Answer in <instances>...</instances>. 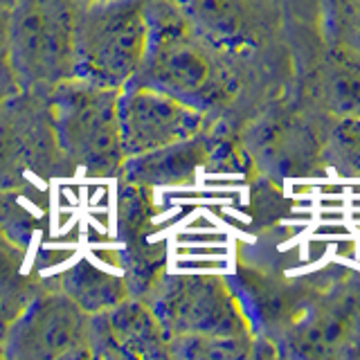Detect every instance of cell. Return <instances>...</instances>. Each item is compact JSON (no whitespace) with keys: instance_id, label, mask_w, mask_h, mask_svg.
Wrapping results in <instances>:
<instances>
[{"instance_id":"21","label":"cell","mask_w":360,"mask_h":360,"mask_svg":"<svg viewBox=\"0 0 360 360\" xmlns=\"http://www.w3.org/2000/svg\"><path fill=\"white\" fill-rule=\"evenodd\" d=\"M14 3H16V0H0V7H11Z\"/></svg>"},{"instance_id":"9","label":"cell","mask_w":360,"mask_h":360,"mask_svg":"<svg viewBox=\"0 0 360 360\" xmlns=\"http://www.w3.org/2000/svg\"><path fill=\"white\" fill-rule=\"evenodd\" d=\"M90 358L167 360V333L146 300L129 295L108 311L88 318Z\"/></svg>"},{"instance_id":"20","label":"cell","mask_w":360,"mask_h":360,"mask_svg":"<svg viewBox=\"0 0 360 360\" xmlns=\"http://www.w3.org/2000/svg\"><path fill=\"white\" fill-rule=\"evenodd\" d=\"M18 86L16 84H11V82H5V79H0V104L9 97V95H14V93H18Z\"/></svg>"},{"instance_id":"3","label":"cell","mask_w":360,"mask_h":360,"mask_svg":"<svg viewBox=\"0 0 360 360\" xmlns=\"http://www.w3.org/2000/svg\"><path fill=\"white\" fill-rule=\"evenodd\" d=\"M79 0H16L9 7L11 70L20 90H50L75 77Z\"/></svg>"},{"instance_id":"7","label":"cell","mask_w":360,"mask_h":360,"mask_svg":"<svg viewBox=\"0 0 360 360\" xmlns=\"http://www.w3.org/2000/svg\"><path fill=\"white\" fill-rule=\"evenodd\" d=\"M88 318L59 288L37 292L11 322L3 358L11 360H84L90 358Z\"/></svg>"},{"instance_id":"2","label":"cell","mask_w":360,"mask_h":360,"mask_svg":"<svg viewBox=\"0 0 360 360\" xmlns=\"http://www.w3.org/2000/svg\"><path fill=\"white\" fill-rule=\"evenodd\" d=\"M117 88L82 77L45 90L52 131L65 160L90 178H120L127 160L120 138Z\"/></svg>"},{"instance_id":"6","label":"cell","mask_w":360,"mask_h":360,"mask_svg":"<svg viewBox=\"0 0 360 360\" xmlns=\"http://www.w3.org/2000/svg\"><path fill=\"white\" fill-rule=\"evenodd\" d=\"M146 304L172 335H250L245 315L221 277L162 275Z\"/></svg>"},{"instance_id":"10","label":"cell","mask_w":360,"mask_h":360,"mask_svg":"<svg viewBox=\"0 0 360 360\" xmlns=\"http://www.w3.org/2000/svg\"><path fill=\"white\" fill-rule=\"evenodd\" d=\"M155 214L153 187L122 180L117 196V236L122 241L120 266L129 292L135 297L149 295L165 275L167 255L162 245L149 243V236L155 232Z\"/></svg>"},{"instance_id":"11","label":"cell","mask_w":360,"mask_h":360,"mask_svg":"<svg viewBox=\"0 0 360 360\" xmlns=\"http://www.w3.org/2000/svg\"><path fill=\"white\" fill-rule=\"evenodd\" d=\"M210 160V138L205 131L194 138L167 144L138 155H129L122 165L120 180L144 187L189 185L196 172Z\"/></svg>"},{"instance_id":"13","label":"cell","mask_w":360,"mask_h":360,"mask_svg":"<svg viewBox=\"0 0 360 360\" xmlns=\"http://www.w3.org/2000/svg\"><path fill=\"white\" fill-rule=\"evenodd\" d=\"M59 290H63L79 309L90 313L108 311L117 307L122 300H127L131 292L124 275L108 273L90 262H79L70 270L59 275Z\"/></svg>"},{"instance_id":"16","label":"cell","mask_w":360,"mask_h":360,"mask_svg":"<svg viewBox=\"0 0 360 360\" xmlns=\"http://www.w3.org/2000/svg\"><path fill=\"white\" fill-rule=\"evenodd\" d=\"M326 99L333 110L347 117H360V63L340 56L329 63L326 75Z\"/></svg>"},{"instance_id":"18","label":"cell","mask_w":360,"mask_h":360,"mask_svg":"<svg viewBox=\"0 0 360 360\" xmlns=\"http://www.w3.org/2000/svg\"><path fill=\"white\" fill-rule=\"evenodd\" d=\"M331 158L345 172L360 176V117H347L333 129Z\"/></svg>"},{"instance_id":"1","label":"cell","mask_w":360,"mask_h":360,"mask_svg":"<svg viewBox=\"0 0 360 360\" xmlns=\"http://www.w3.org/2000/svg\"><path fill=\"white\" fill-rule=\"evenodd\" d=\"M144 18L149 30L146 54L127 86L160 90L202 112L221 106L234 93V79L214 63L176 0H144Z\"/></svg>"},{"instance_id":"15","label":"cell","mask_w":360,"mask_h":360,"mask_svg":"<svg viewBox=\"0 0 360 360\" xmlns=\"http://www.w3.org/2000/svg\"><path fill=\"white\" fill-rule=\"evenodd\" d=\"M349 318L342 313H322L297 329L292 338L297 356H331L347 340Z\"/></svg>"},{"instance_id":"22","label":"cell","mask_w":360,"mask_h":360,"mask_svg":"<svg viewBox=\"0 0 360 360\" xmlns=\"http://www.w3.org/2000/svg\"><path fill=\"white\" fill-rule=\"evenodd\" d=\"M82 5H90V3H99V0H79Z\"/></svg>"},{"instance_id":"8","label":"cell","mask_w":360,"mask_h":360,"mask_svg":"<svg viewBox=\"0 0 360 360\" xmlns=\"http://www.w3.org/2000/svg\"><path fill=\"white\" fill-rule=\"evenodd\" d=\"M124 155H138L194 138L207 127V112L144 86H124L117 97Z\"/></svg>"},{"instance_id":"19","label":"cell","mask_w":360,"mask_h":360,"mask_svg":"<svg viewBox=\"0 0 360 360\" xmlns=\"http://www.w3.org/2000/svg\"><path fill=\"white\" fill-rule=\"evenodd\" d=\"M0 79L16 84L11 70V45H9V7H0ZM18 86V84H16Z\"/></svg>"},{"instance_id":"12","label":"cell","mask_w":360,"mask_h":360,"mask_svg":"<svg viewBox=\"0 0 360 360\" xmlns=\"http://www.w3.org/2000/svg\"><path fill=\"white\" fill-rule=\"evenodd\" d=\"M25 248L11 243L0 234V358L11 322L37 292L48 288L37 273H25Z\"/></svg>"},{"instance_id":"17","label":"cell","mask_w":360,"mask_h":360,"mask_svg":"<svg viewBox=\"0 0 360 360\" xmlns=\"http://www.w3.org/2000/svg\"><path fill=\"white\" fill-rule=\"evenodd\" d=\"M37 225V217L20 202V189H0V234L5 239L27 250Z\"/></svg>"},{"instance_id":"5","label":"cell","mask_w":360,"mask_h":360,"mask_svg":"<svg viewBox=\"0 0 360 360\" xmlns=\"http://www.w3.org/2000/svg\"><path fill=\"white\" fill-rule=\"evenodd\" d=\"M30 174L43 180L75 174L56 144L43 90H18L0 104V189H25Z\"/></svg>"},{"instance_id":"14","label":"cell","mask_w":360,"mask_h":360,"mask_svg":"<svg viewBox=\"0 0 360 360\" xmlns=\"http://www.w3.org/2000/svg\"><path fill=\"white\" fill-rule=\"evenodd\" d=\"M169 358L180 360H241L252 356L250 335H172L167 338Z\"/></svg>"},{"instance_id":"4","label":"cell","mask_w":360,"mask_h":360,"mask_svg":"<svg viewBox=\"0 0 360 360\" xmlns=\"http://www.w3.org/2000/svg\"><path fill=\"white\" fill-rule=\"evenodd\" d=\"M144 0H99L84 5L77 20L75 77L122 90L146 54Z\"/></svg>"}]
</instances>
